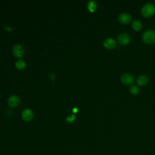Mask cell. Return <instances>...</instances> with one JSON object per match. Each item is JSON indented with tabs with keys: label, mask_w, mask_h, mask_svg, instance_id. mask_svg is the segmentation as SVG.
Masks as SVG:
<instances>
[{
	"label": "cell",
	"mask_w": 155,
	"mask_h": 155,
	"mask_svg": "<svg viewBox=\"0 0 155 155\" xmlns=\"http://www.w3.org/2000/svg\"><path fill=\"white\" fill-rule=\"evenodd\" d=\"M140 12L143 16L146 18L150 17L155 13V6L151 2L145 3L142 5Z\"/></svg>",
	"instance_id": "obj_1"
},
{
	"label": "cell",
	"mask_w": 155,
	"mask_h": 155,
	"mask_svg": "<svg viewBox=\"0 0 155 155\" xmlns=\"http://www.w3.org/2000/svg\"><path fill=\"white\" fill-rule=\"evenodd\" d=\"M142 41L148 44H151L155 42V30L148 29L145 30L142 35Z\"/></svg>",
	"instance_id": "obj_2"
},
{
	"label": "cell",
	"mask_w": 155,
	"mask_h": 155,
	"mask_svg": "<svg viewBox=\"0 0 155 155\" xmlns=\"http://www.w3.org/2000/svg\"><path fill=\"white\" fill-rule=\"evenodd\" d=\"M121 82L126 85H132L134 82V78L131 73H126L120 77Z\"/></svg>",
	"instance_id": "obj_3"
},
{
	"label": "cell",
	"mask_w": 155,
	"mask_h": 155,
	"mask_svg": "<svg viewBox=\"0 0 155 155\" xmlns=\"http://www.w3.org/2000/svg\"><path fill=\"white\" fill-rule=\"evenodd\" d=\"M131 16L127 12L120 13L118 15V21L122 24H127L131 21Z\"/></svg>",
	"instance_id": "obj_4"
},
{
	"label": "cell",
	"mask_w": 155,
	"mask_h": 155,
	"mask_svg": "<svg viewBox=\"0 0 155 155\" xmlns=\"http://www.w3.org/2000/svg\"><path fill=\"white\" fill-rule=\"evenodd\" d=\"M117 41L121 45H127L130 41V35L127 33H121L117 36Z\"/></svg>",
	"instance_id": "obj_5"
},
{
	"label": "cell",
	"mask_w": 155,
	"mask_h": 155,
	"mask_svg": "<svg viewBox=\"0 0 155 155\" xmlns=\"http://www.w3.org/2000/svg\"><path fill=\"white\" fill-rule=\"evenodd\" d=\"M13 54L17 58L22 57L24 54V49L20 44H16L12 48Z\"/></svg>",
	"instance_id": "obj_6"
},
{
	"label": "cell",
	"mask_w": 155,
	"mask_h": 155,
	"mask_svg": "<svg viewBox=\"0 0 155 155\" xmlns=\"http://www.w3.org/2000/svg\"><path fill=\"white\" fill-rule=\"evenodd\" d=\"M103 45L106 48L114 49L116 47V41L113 38H108L104 40Z\"/></svg>",
	"instance_id": "obj_7"
},
{
	"label": "cell",
	"mask_w": 155,
	"mask_h": 155,
	"mask_svg": "<svg viewBox=\"0 0 155 155\" xmlns=\"http://www.w3.org/2000/svg\"><path fill=\"white\" fill-rule=\"evenodd\" d=\"M7 102H8V105L10 107L13 108V107H17L19 105L20 102V99L17 96L12 95L9 97Z\"/></svg>",
	"instance_id": "obj_8"
},
{
	"label": "cell",
	"mask_w": 155,
	"mask_h": 155,
	"mask_svg": "<svg viewBox=\"0 0 155 155\" xmlns=\"http://www.w3.org/2000/svg\"><path fill=\"white\" fill-rule=\"evenodd\" d=\"M33 116V112L31 110L27 108L25 109L24 110L22 111V114H21V117L25 121H30L32 119Z\"/></svg>",
	"instance_id": "obj_9"
},
{
	"label": "cell",
	"mask_w": 155,
	"mask_h": 155,
	"mask_svg": "<svg viewBox=\"0 0 155 155\" xmlns=\"http://www.w3.org/2000/svg\"><path fill=\"white\" fill-rule=\"evenodd\" d=\"M136 82L140 86H144L148 82V78L145 74H140L137 77Z\"/></svg>",
	"instance_id": "obj_10"
},
{
	"label": "cell",
	"mask_w": 155,
	"mask_h": 155,
	"mask_svg": "<svg viewBox=\"0 0 155 155\" xmlns=\"http://www.w3.org/2000/svg\"><path fill=\"white\" fill-rule=\"evenodd\" d=\"M131 26L134 30L139 31L142 27V24L140 21L137 19H134L131 23Z\"/></svg>",
	"instance_id": "obj_11"
},
{
	"label": "cell",
	"mask_w": 155,
	"mask_h": 155,
	"mask_svg": "<svg viewBox=\"0 0 155 155\" xmlns=\"http://www.w3.org/2000/svg\"><path fill=\"white\" fill-rule=\"evenodd\" d=\"M129 91L131 94L136 96L139 93V88L137 85H132L130 86L129 88Z\"/></svg>",
	"instance_id": "obj_12"
},
{
	"label": "cell",
	"mask_w": 155,
	"mask_h": 155,
	"mask_svg": "<svg viewBox=\"0 0 155 155\" xmlns=\"http://www.w3.org/2000/svg\"><path fill=\"white\" fill-rule=\"evenodd\" d=\"M15 65L18 69L23 70L25 67V62L22 59H19L16 62Z\"/></svg>",
	"instance_id": "obj_13"
},
{
	"label": "cell",
	"mask_w": 155,
	"mask_h": 155,
	"mask_svg": "<svg viewBox=\"0 0 155 155\" xmlns=\"http://www.w3.org/2000/svg\"><path fill=\"white\" fill-rule=\"evenodd\" d=\"M96 3L95 1H90L88 2V4H87V7H88V8L90 12H94L96 10Z\"/></svg>",
	"instance_id": "obj_14"
},
{
	"label": "cell",
	"mask_w": 155,
	"mask_h": 155,
	"mask_svg": "<svg viewBox=\"0 0 155 155\" xmlns=\"http://www.w3.org/2000/svg\"><path fill=\"white\" fill-rule=\"evenodd\" d=\"M74 119H75L74 115V114H72V115L69 116L67 117V121H68V122H73V121L74 120Z\"/></svg>",
	"instance_id": "obj_15"
},
{
	"label": "cell",
	"mask_w": 155,
	"mask_h": 155,
	"mask_svg": "<svg viewBox=\"0 0 155 155\" xmlns=\"http://www.w3.org/2000/svg\"><path fill=\"white\" fill-rule=\"evenodd\" d=\"M77 111H78V110H77L76 108H74L73 109V111L74 113H76Z\"/></svg>",
	"instance_id": "obj_16"
},
{
	"label": "cell",
	"mask_w": 155,
	"mask_h": 155,
	"mask_svg": "<svg viewBox=\"0 0 155 155\" xmlns=\"http://www.w3.org/2000/svg\"><path fill=\"white\" fill-rule=\"evenodd\" d=\"M0 97H1V95H0Z\"/></svg>",
	"instance_id": "obj_17"
}]
</instances>
